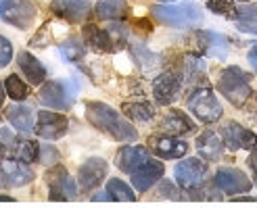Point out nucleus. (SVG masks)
Wrapping results in <instances>:
<instances>
[{"label": "nucleus", "instance_id": "8", "mask_svg": "<svg viewBox=\"0 0 257 221\" xmlns=\"http://www.w3.org/2000/svg\"><path fill=\"white\" fill-rule=\"evenodd\" d=\"M78 190H75V181L67 173V169L57 167L48 173V196L53 200H73Z\"/></svg>", "mask_w": 257, "mask_h": 221}, {"label": "nucleus", "instance_id": "23", "mask_svg": "<svg viewBox=\"0 0 257 221\" xmlns=\"http://www.w3.org/2000/svg\"><path fill=\"white\" fill-rule=\"evenodd\" d=\"M84 40H86V44L92 46L96 53H111V50H115V44L111 40L109 32L96 28L92 23H88L84 28Z\"/></svg>", "mask_w": 257, "mask_h": 221}, {"label": "nucleus", "instance_id": "41", "mask_svg": "<svg viewBox=\"0 0 257 221\" xmlns=\"http://www.w3.org/2000/svg\"><path fill=\"white\" fill-rule=\"evenodd\" d=\"M5 94H7V90L3 84H0V107H3V102H5Z\"/></svg>", "mask_w": 257, "mask_h": 221}, {"label": "nucleus", "instance_id": "2", "mask_svg": "<svg viewBox=\"0 0 257 221\" xmlns=\"http://www.w3.org/2000/svg\"><path fill=\"white\" fill-rule=\"evenodd\" d=\"M153 15L155 19L163 25H170V28H195V25L203 23V13L197 5L192 3H184L178 7H155L153 9Z\"/></svg>", "mask_w": 257, "mask_h": 221}, {"label": "nucleus", "instance_id": "22", "mask_svg": "<svg viewBox=\"0 0 257 221\" xmlns=\"http://www.w3.org/2000/svg\"><path fill=\"white\" fill-rule=\"evenodd\" d=\"M197 148L207 161H220L224 154V140H220L215 132H203L197 140Z\"/></svg>", "mask_w": 257, "mask_h": 221}, {"label": "nucleus", "instance_id": "43", "mask_svg": "<svg viewBox=\"0 0 257 221\" xmlns=\"http://www.w3.org/2000/svg\"><path fill=\"white\" fill-rule=\"evenodd\" d=\"M0 200H9V202H11L13 198H11V196H5V194H0Z\"/></svg>", "mask_w": 257, "mask_h": 221}, {"label": "nucleus", "instance_id": "28", "mask_svg": "<svg viewBox=\"0 0 257 221\" xmlns=\"http://www.w3.org/2000/svg\"><path fill=\"white\" fill-rule=\"evenodd\" d=\"M123 113L130 117L132 121H138V123H147L153 119V115H155V111H153L151 102H125L123 105Z\"/></svg>", "mask_w": 257, "mask_h": 221}, {"label": "nucleus", "instance_id": "35", "mask_svg": "<svg viewBox=\"0 0 257 221\" xmlns=\"http://www.w3.org/2000/svg\"><path fill=\"white\" fill-rule=\"evenodd\" d=\"M57 159H59V150L55 148V146H50V144H44V146H40V163H44V165H53V163H57Z\"/></svg>", "mask_w": 257, "mask_h": 221}, {"label": "nucleus", "instance_id": "36", "mask_svg": "<svg viewBox=\"0 0 257 221\" xmlns=\"http://www.w3.org/2000/svg\"><path fill=\"white\" fill-rule=\"evenodd\" d=\"M13 59V46L5 36H0V67H7Z\"/></svg>", "mask_w": 257, "mask_h": 221}, {"label": "nucleus", "instance_id": "18", "mask_svg": "<svg viewBox=\"0 0 257 221\" xmlns=\"http://www.w3.org/2000/svg\"><path fill=\"white\" fill-rule=\"evenodd\" d=\"M117 167L123 173H132L134 169H138L143 163L149 161V150L145 146H123L117 152Z\"/></svg>", "mask_w": 257, "mask_h": 221}, {"label": "nucleus", "instance_id": "7", "mask_svg": "<svg viewBox=\"0 0 257 221\" xmlns=\"http://www.w3.org/2000/svg\"><path fill=\"white\" fill-rule=\"evenodd\" d=\"M207 173V165L201 159H184L176 165V179L184 190H197Z\"/></svg>", "mask_w": 257, "mask_h": 221}, {"label": "nucleus", "instance_id": "31", "mask_svg": "<svg viewBox=\"0 0 257 221\" xmlns=\"http://www.w3.org/2000/svg\"><path fill=\"white\" fill-rule=\"evenodd\" d=\"M59 53L65 61H78L84 57V44L78 40H67L59 46Z\"/></svg>", "mask_w": 257, "mask_h": 221}, {"label": "nucleus", "instance_id": "19", "mask_svg": "<svg viewBox=\"0 0 257 221\" xmlns=\"http://www.w3.org/2000/svg\"><path fill=\"white\" fill-rule=\"evenodd\" d=\"M9 152L13 159H19L23 163H32L40 159V144L34 140H25V138H13L7 144Z\"/></svg>", "mask_w": 257, "mask_h": 221}, {"label": "nucleus", "instance_id": "27", "mask_svg": "<svg viewBox=\"0 0 257 221\" xmlns=\"http://www.w3.org/2000/svg\"><path fill=\"white\" fill-rule=\"evenodd\" d=\"M234 23L240 32L247 34H257V5H249V7H240L234 13Z\"/></svg>", "mask_w": 257, "mask_h": 221}, {"label": "nucleus", "instance_id": "1", "mask_svg": "<svg viewBox=\"0 0 257 221\" xmlns=\"http://www.w3.org/2000/svg\"><path fill=\"white\" fill-rule=\"evenodd\" d=\"M86 117L94 127H98L100 132L109 134L115 140L130 142L138 138L136 127L132 123H127L117 111H113L111 107L102 105V102H90L86 109Z\"/></svg>", "mask_w": 257, "mask_h": 221}, {"label": "nucleus", "instance_id": "4", "mask_svg": "<svg viewBox=\"0 0 257 221\" xmlns=\"http://www.w3.org/2000/svg\"><path fill=\"white\" fill-rule=\"evenodd\" d=\"M188 109L203 123H215L222 117V105L209 88H199L188 98Z\"/></svg>", "mask_w": 257, "mask_h": 221}, {"label": "nucleus", "instance_id": "45", "mask_svg": "<svg viewBox=\"0 0 257 221\" xmlns=\"http://www.w3.org/2000/svg\"><path fill=\"white\" fill-rule=\"evenodd\" d=\"M240 3H247V0H240Z\"/></svg>", "mask_w": 257, "mask_h": 221}, {"label": "nucleus", "instance_id": "16", "mask_svg": "<svg viewBox=\"0 0 257 221\" xmlns=\"http://www.w3.org/2000/svg\"><path fill=\"white\" fill-rule=\"evenodd\" d=\"M180 80L174 73H161L155 82H153V96L159 105H172L178 96Z\"/></svg>", "mask_w": 257, "mask_h": 221}, {"label": "nucleus", "instance_id": "26", "mask_svg": "<svg viewBox=\"0 0 257 221\" xmlns=\"http://www.w3.org/2000/svg\"><path fill=\"white\" fill-rule=\"evenodd\" d=\"M125 13H127V5L123 0H98L96 3V15L102 21L121 19Z\"/></svg>", "mask_w": 257, "mask_h": 221}, {"label": "nucleus", "instance_id": "17", "mask_svg": "<svg viewBox=\"0 0 257 221\" xmlns=\"http://www.w3.org/2000/svg\"><path fill=\"white\" fill-rule=\"evenodd\" d=\"M0 169H3V177L11 186H25L34 179L32 169L19 159H3Z\"/></svg>", "mask_w": 257, "mask_h": 221}, {"label": "nucleus", "instance_id": "30", "mask_svg": "<svg viewBox=\"0 0 257 221\" xmlns=\"http://www.w3.org/2000/svg\"><path fill=\"white\" fill-rule=\"evenodd\" d=\"M5 90H7V94H9L13 100H23V98L30 96V88L25 86V84L21 82V77H17V75H9V77H7Z\"/></svg>", "mask_w": 257, "mask_h": 221}, {"label": "nucleus", "instance_id": "25", "mask_svg": "<svg viewBox=\"0 0 257 221\" xmlns=\"http://www.w3.org/2000/svg\"><path fill=\"white\" fill-rule=\"evenodd\" d=\"M199 38H201V42L205 46V53H207L209 57L224 59L228 55V42H226L224 36L213 34V32H203Z\"/></svg>", "mask_w": 257, "mask_h": 221}, {"label": "nucleus", "instance_id": "9", "mask_svg": "<svg viewBox=\"0 0 257 221\" xmlns=\"http://www.w3.org/2000/svg\"><path fill=\"white\" fill-rule=\"evenodd\" d=\"M67 117L50 111H40L38 113V123H36V134L44 140H59L67 132Z\"/></svg>", "mask_w": 257, "mask_h": 221}, {"label": "nucleus", "instance_id": "12", "mask_svg": "<svg viewBox=\"0 0 257 221\" xmlns=\"http://www.w3.org/2000/svg\"><path fill=\"white\" fill-rule=\"evenodd\" d=\"M50 7L57 17L67 23H82L90 13V5L86 0H53Z\"/></svg>", "mask_w": 257, "mask_h": 221}, {"label": "nucleus", "instance_id": "37", "mask_svg": "<svg viewBox=\"0 0 257 221\" xmlns=\"http://www.w3.org/2000/svg\"><path fill=\"white\" fill-rule=\"evenodd\" d=\"M161 194H163V196H170V198H180L178 192H174L172 181H163V184H161Z\"/></svg>", "mask_w": 257, "mask_h": 221}, {"label": "nucleus", "instance_id": "33", "mask_svg": "<svg viewBox=\"0 0 257 221\" xmlns=\"http://www.w3.org/2000/svg\"><path fill=\"white\" fill-rule=\"evenodd\" d=\"M207 7L213 13H217V15H226V17L234 15V3L232 0H207Z\"/></svg>", "mask_w": 257, "mask_h": 221}, {"label": "nucleus", "instance_id": "15", "mask_svg": "<svg viewBox=\"0 0 257 221\" xmlns=\"http://www.w3.org/2000/svg\"><path fill=\"white\" fill-rule=\"evenodd\" d=\"M151 148L157 157L163 159H178V157H184L188 152V144L184 140H176L172 136H155L151 138Z\"/></svg>", "mask_w": 257, "mask_h": 221}, {"label": "nucleus", "instance_id": "38", "mask_svg": "<svg viewBox=\"0 0 257 221\" xmlns=\"http://www.w3.org/2000/svg\"><path fill=\"white\" fill-rule=\"evenodd\" d=\"M249 63L253 65V69L257 71V46H253V48L249 50Z\"/></svg>", "mask_w": 257, "mask_h": 221}, {"label": "nucleus", "instance_id": "14", "mask_svg": "<svg viewBox=\"0 0 257 221\" xmlns=\"http://www.w3.org/2000/svg\"><path fill=\"white\" fill-rule=\"evenodd\" d=\"M130 175H132L134 188L140 190V192H147L157 179H161V175H163V165H161L159 161H151V159H149L147 163L140 165L138 169H134Z\"/></svg>", "mask_w": 257, "mask_h": 221}, {"label": "nucleus", "instance_id": "5", "mask_svg": "<svg viewBox=\"0 0 257 221\" xmlns=\"http://www.w3.org/2000/svg\"><path fill=\"white\" fill-rule=\"evenodd\" d=\"M0 17L15 28L28 30L36 19L34 0H0Z\"/></svg>", "mask_w": 257, "mask_h": 221}, {"label": "nucleus", "instance_id": "24", "mask_svg": "<svg viewBox=\"0 0 257 221\" xmlns=\"http://www.w3.org/2000/svg\"><path fill=\"white\" fill-rule=\"evenodd\" d=\"M161 129H163V132H168V134H174V136H182V134H190L192 129H195V123H192L184 113L172 111V113L163 119Z\"/></svg>", "mask_w": 257, "mask_h": 221}, {"label": "nucleus", "instance_id": "3", "mask_svg": "<svg viewBox=\"0 0 257 221\" xmlns=\"http://www.w3.org/2000/svg\"><path fill=\"white\" fill-rule=\"evenodd\" d=\"M251 77L238 69V67H230L222 73L220 82H217V90L232 102L234 107H242L251 96Z\"/></svg>", "mask_w": 257, "mask_h": 221}, {"label": "nucleus", "instance_id": "40", "mask_svg": "<svg viewBox=\"0 0 257 221\" xmlns=\"http://www.w3.org/2000/svg\"><path fill=\"white\" fill-rule=\"evenodd\" d=\"M94 200H111V196H109V192H100V194H94L92 196Z\"/></svg>", "mask_w": 257, "mask_h": 221}, {"label": "nucleus", "instance_id": "21", "mask_svg": "<svg viewBox=\"0 0 257 221\" xmlns=\"http://www.w3.org/2000/svg\"><path fill=\"white\" fill-rule=\"evenodd\" d=\"M17 65H19L21 73L28 77V82H30V84L40 86V84L44 82V77H46L44 65L38 61L36 57H32L30 53H19V55H17Z\"/></svg>", "mask_w": 257, "mask_h": 221}, {"label": "nucleus", "instance_id": "34", "mask_svg": "<svg viewBox=\"0 0 257 221\" xmlns=\"http://www.w3.org/2000/svg\"><path fill=\"white\" fill-rule=\"evenodd\" d=\"M203 71H205V63L201 59H195V57L186 59V77L188 80H195V77H199Z\"/></svg>", "mask_w": 257, "mask_h": 221}, {"label": "nucleus", "instance_id": "20", "mask_svg": "<svg viewBox=\"0 0 257 221\" xmlns=\"http://www.w3.org/2000/svg\"><path fill=\"white\" fill-rule=\"evenodd\" d=\"M7 119L21 134H32L34 132V111L28 105H13V107H9L7 109Z\"/></svg>", "mask_w": 257, "mask_h": 221}, {"label": "nucleus", "instance_id": "29", "mask_svg": "<svg viewBox=\"0 0 257 221\" xmlns=\"http://www.w3.org/2000/svg\"><path fill=\"white\" fill-rule=\"evenodd\" d=\"M107 192H109L111 200L132 202V200L136 198L134 190H130V186H127L125 181H121V179H109V184H107Z\"/></svg>", "mask_w": 257, "mask_h": 221}, {"label": "nucleus", "instance_id": "32", "mask_svg": "<svg viewBox=\"0 0 257 221\" xmlns=\"http://www.w3.org/2000/svg\"><path fill=\"white\" fill-rule=\"evenodd\" d=\"M132 55H134V59H136V63H140L145 69H149V67H153V65L157 63V59H155V55L151 53V50L147 48V46H143V44H134L132 46Z\"/></svg>", "mask_w": 257, "mask_h": 221}, {"label": "nucleus", "instance_id": "10", "mask_svg": "<svg viewBox=\"0 0 257 221\" xmlns=\"http://www.w3.org/2000/svg\"><path fill=\"white\" fill-rule=\"evenodd\" d=\"M215 186L226 194H245L251 190V179L238 169L224 167L215 173Z\"/></svg>", "mask_w": 257, "mask_h": 221}, {"label": "nucleus", "instance_id": "42", "mask_svg": "<svg viewBox=\"0 0 257 221\" xmlns=\"http://www.w3.org/2000/svg\"><path fill=\"white\" fill-rule=\"evenodd\" d=\"M3 159H5V144L0 142V161H3Z\"/></svg>", "mask_w": 257, "mask_h": 221}, {"label": "nucleus", "instance_id": "11", "mask_svg": "<svg viewBox=\"0 0 257 221\" xmlns=\"http://www.w3.org/2000/svg\"><path fill=\"white\" fill-rule=\"evenodd\" d=\"M222 138L226 142V146L230 150H238V148H255L257 146V136L242 125L230 121L222 127Z\"/></svg>", "mask_w": 257, "mask_h": 221}, {"label": "nucleus", "instance_id": "13", "mask_svg": "<svg viewBox=\"0 0 257 221\" xmlns=\"http://www.w3.org/2000/svg\"><path fill=\"white\" fill-rule=\"evenodd\" d=\"M107 177V163L98 159V157H92L88 159L82 167H80V186L84 192H90L100 186V181Z\"/></svg>", "mask_w": 257, "mask_h": 221}, {"label": "nucleus", "instance_id": "6", "mask_svg": "<svg viewBox=\"0 0 257 221\" xmlns=\"http://www.w3.org/2000/svg\"><path fill=\"white\" fill-rule=\"evenodd\" d=\"M75 96V86L71 82H48L40 90V100L50 109L65 111L71 107Z\"/></svg>", "mask_w": 257, "mask_h": 221}, {"label": "nucleus", "instance_id": "44", "mask_svg": "<svg viewBox=\"0 0 257 221\" xmlns=\"http://www.w3.org/2000/svg\"><path fill=\"white\" fill-rule=\"evenodd\" d=\"M163 3H176V0H163Z\"/></svg>", "mask_w": 257, "mask_h": 221}, {"label": "nucleus", "instance_id": "39", "mask_svg": "<svg viewBox=\"0 0 257 221\" xmlns=\"http://www.w3.org/2000/svg\"><path fill=\"white\" fill-rule=\"evenodd\" d=\"M249 165H251V169H253V171H255V175H257V150L251 154V157H249Z\"/></svg>", "mask_w": 257, "mask_h": 221}]
</instances>
